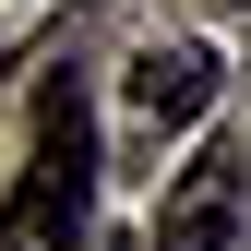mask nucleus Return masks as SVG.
Masks as SVG:
<instances>
[{
  "label": "nucleus",
  "mask_w": 251,
  "mask_h": 251,
  "mask_svg": "<svg viewBox=\"0 0 251 251\" xmlns=\"http://www.w3.org/2000/svg\"><path fill=\"white\" fill-rule=\"evenodd\" d=\"M239 192H251V179H239V144H203L192 168L168 179L144 251H227V239H239Z\"/></svg>",
  "instance_id": "2"
},
{
  "label": "nucleus",
  "mask_w": 251,
  "mask_h": 251,
  "mask_svg": "<svg viewBox=\"0 0 251 251\" xmlns=\"http://www.w3.org/2000/svg\"><path fill=\"white\" fill-rule=\"evenodd\" d=\"M84 215H96V120H84L72 72H48L36 84L24 179H12V203H0V251H84Z\"/></svg>",
  "instance_id": "1"
},
{
  "label": "nucleus",
  "mask_w": 251,
  "mask_h": 251,
  "mask_svg": "<svg viewBox=\"0 0 251 251\" xmlns=\"http://www.w3.org/2000/svg\"><path fill=\"white\" fill-rule=\"evenodd\" d=\"M203 108H215V48L203 36L132 48V120H144V132H179V120H203Z\"/></svg>",
  "instance_id": "3"
}]
</instances>
